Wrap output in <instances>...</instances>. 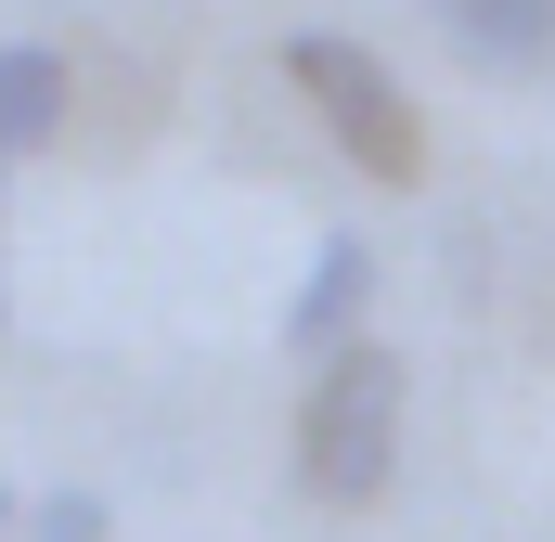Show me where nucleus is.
I'll use <instances>...</instances> for the list:
<instances>
[{
    "label": "nucleus",
    "mask_w": 555,
    "mask_h": 542,
    "mask_svg": "<svg viewBox=\"0 0 555 542\" xmlns=\"http://www.w3.org/2000/svg\"><path fill=\"white\" fill-rule=\"evenodd\" d=\"M13 530L26 542H104L117 517H104V491H39V504H13Z\"/></svg>",
    "instance_id": "6"
},
{
    "label": "nucleus",
    "mask_w": 555,
    "mask_h": 542,
    "mask_svg": "<svg viewBox=\"0 0 555 542\" xmlns=\"http://www.w3.org/2000/svg\"><path fill=\"white\" fill-rule=\"evenodd\" d=\"M0 323H13V233H0Z\"/></svg>",
    "instance_id": "7"
},
{
    "label": "nucleus",
    "mask_w": 555,
    "mask_h": 542,
    "mask_svg": "<svg viewBox=\"0 0 555 542\" xmlns=\"http://www.w3.org/2000/svg\"><path fill=\"white\" fill-rule=\"evenodd\" d=\"M439 26L478 78H543L555 65V0H439Z\"/></svg>",
    "instance_id": "4"
},
{
    "label": "nucleus",
    "mask_w": 555,
    "mask_h": 542,
    "mask_svg": "<svg viewBox=\"0 0 555 542\" xmlns=\"http://www.w3.org/2000/svg\"><path fill=\"white\" fill-rule=\"evenodd\" d=\"M284 78H297V104L323 117V142L362 168V181H414L426 168V117H414V91L362 52V39H336V26H297L284 39Z\"/></svg>",
    "instance_id": "2"
},
{
    "label": "nucleus",
    "mask_w": 555,
    "mask_h": 542,
    "mask_svg": "<svg viewBox=\"0 0 555 542\" xmlns=\"http://www.w3.org/2000/svg\"><path fill=\"white\" fill-rule=\"evenodd\" d=\"M0 542H13V478H0Z\"/></svg>",
    "instance_id": "8"
},
{
    "label": "nucleus",
    "mask_w": 555,
    "mask_h": 542,
    "mask_svg": "<svg viewBox=\"0 0 555 542\" xmlns=\"http://www.w3.org/2000/svg\"><path fill=\"white\" fill-rule=\"evenodd\" d=\"M52 130H65V52L0 39V168H13V155H39Z\"/></svg>",
    "instance_id": "5"
},
{
    "label": "nucleus",
    "mask_w": 555,
    "mask_h": 542,
    "mask_svg": "<svg viewBox=\"0 0 555 542\" xmlns=\"http://www.w3.org/2000/svg\"><path fill=\"white\" fill-rule=\"evenodd\" d=\"M401 413H414V362L388 336H349L310 362V401H297V491L310 504H375L401 478Z\"/></svg>",
    "instance_id": "1"
},
{
    "label": "nucleus",
    "mask_w": 555,
    "mask_h": 542,
    "mask_svg": "<svg viewBox=\"0 0 555 542\" xmlns=\"http://www.w3.org/2000/svg\"><path fill=\"white\" fill-rule=\"evenodd\" d=\"M362 310H375V246H362V233H323V246H310V284L284 297V349L323 362V349L362 336Z\"/></svg>",
    "instance_id": "3"
}]
</instances>
